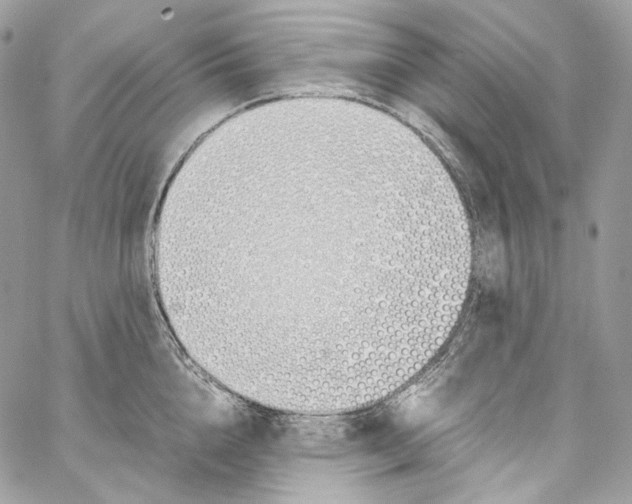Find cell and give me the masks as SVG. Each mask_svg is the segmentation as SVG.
Listing matches in <instances>:
<instances>
[{
	"label": "cell",
	"mask_w": 632,
	"mask_h": 504,
	"mask_svg": "<svg viewBox=\"0 0 632 504\" xmlns=\"http://www.w3.org/2000/svg\"><path fill=\"white\" fill-rule=\"evenodd\" d=\"M259 227L218 244V260L226 323L260 352L346 364L392 352L419 326L435 256L393 204Z\"/></svg>",
	"instance_id": "cell-1"
}]
</instances>
